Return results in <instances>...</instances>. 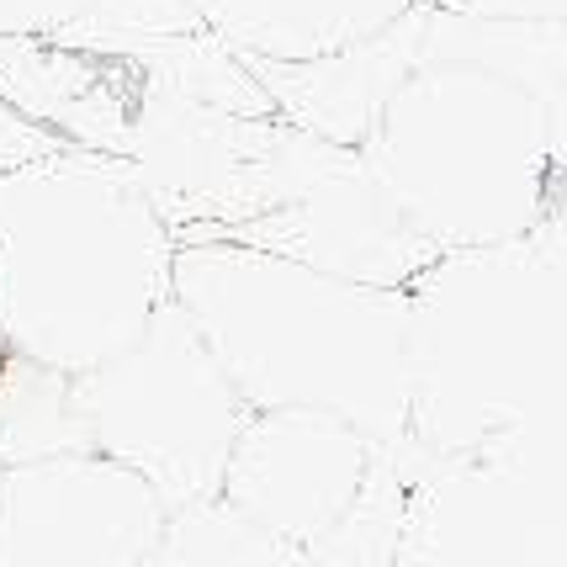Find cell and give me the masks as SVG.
<instances>
[{"instance_id":"1","label":"cell","mask_w":567,"mask_h":567,"mask_svg":"<svg viewBox=\"0 0 567 567\" xmlns=\"http://www.w3.org/2000/svg\"><path fill=\"white\" fill-rule=\"evenodd\" d=\"M171 297L249 414L323 409L409 441V287H367L239 239L175 245Z\"/></svg>"},{"instance_id":"2","label":"cell","mask_w":567,"mask_h":567,"mask_svg":"<svg viewBox=\"0 0 567 567\" xmlns=\"http://www.w3.org/2000/svg\"><path fill=\"white\" fill-rule=\"evenodd\" d=\"M175 234L123 159L59 138L0 171L6 350L91 371L171 302Z\"/></svg>"},{"instance_id":"3","label":"cell","mask_w":567,"mask_h":567,"mask_svg":"<svg viewBox=\"0 0 567 567\" xmlns=\"http://www.w3.org/2000/svg\"><path fill=\"white\" fill-rule=\"evenodd\" d=\"M361 159L441 255L498 249L536 202L542 106L504 70L451 49L430 6L424 59L377 112Z\"/></svg>"},{"instance_id":"4","label":"cell","mask_w":567,"mask_h":567,"mask_svg":"<svg viewBox=\"0 0 567 567\" xmlns=\"http://www.w3.org/2000/svg\"><path fill=\"white\" fill-rule=\"evenodd\" d=\"M80 403L91 445L138 472L171 515L223 494L228 451L249 420L245 398L175 297L154 313L138 346L80 371Z\"/></svg>"},{"instance_id":"5","label":"cell","mask_w":567,"mask_h":567,"mask_svg":"<svg viewBox=\"0 0 567 567\" xmlns=\"http://www.w3.org/2000/svg\"><path fill=\"white\" fill-rule=\"evenodd\" d=\"M165 519V498L101 451L0 467V567H154Z\"/></svg>"},{"instance_id":"6","label":"cell","mask_w":567,"mask_h":567,"mask_svg":"<svg viewBox=\"0 0 567 567\" xmlns=\"http://www.w3.org/2000/svg\"><path fill=\"white\" fill-rule=\"evenodd\" d=\"M218 239L271 249V255L302 260L346 281H367V287H409L424 266L441 260V249L371 181L361 148L329 144V138H319L297 186L271 213L239 223Z\"/></svg>"},{"instance_id":"7","label":"cell","mask_w":567,"mask_h":567,"mask_svg":"<svg viewBox=\"0 0 567 567\" xmlns=\"http://www.w3.org/2000/svg\"><path fill=\"white\" fill-rule=\"evenodd\" d=\"M388 445L323 409L249 414L223 472V504L297 546H313L367 494Z\"/></svg>"},{"instance_id":"8","label":"cell","mask_w":567,"mask_h":567,"mask_svg":"<svg viewBox=\"0 0 567 567\" xmlns=\"http://www.w3.org/2000/svg\"><path fill=\"white\" fill-rule=\"evenodd\" d=\"M424 27H430V6L420 0L393 27L350 49L319 53V59H249V70L292 127L329 144L361 148L377 112L403 85V74L424 59Z\"/></svg>"},{"instance_id":"9","label":"cell","mask_w":567,"mask_h":567,"mask_svg":"<svg viewBox=\"0 0 567 567\" xmlns=\"http://www.w3.org/2000/svg\"><path fill=\"white\" fill-rule=\"evenodd\" d=\"M420 0H192L202 22L245 59H319L377 38Z\"/></svg>"},{"instance_id":"10","label":"cell","mask_w":567,"mask_h":567,"mask_svg":"<svg viewBox=\"0 0 567 567\" xmlns=\"http://www.w3.org/2000/svg\"><path fill=\"white\" fill-rule=\"evenodd\" d=\"M91 445V420L80 403V371H59L6 350L0 361V467H27L49 456H80Z\"/></svg>"},{"instance_id":"11","label":"cell","mask_w":567,"mask_h":567,"mask_svg":"<svg viewBox=\"0 0 567 567\" xmlns=\"http://www.w3.org/2000/svg\"><path fill=\"white\" fill-rule=\"evenodd\" d=\"M154 567H319L308 546L228 509L223 498L175 509L154 551Z\"/></svg>"},{"instance_id":"12","label":"cell","mask_w":567,"mask_h":567,"mask_svg":"<svg viewBox=\"0 0 567 567\" xmlns=\"http://www.w3.org/2000/svg\"><path fill=\"white\" fill-rule=\"evenodd\" d=\"M398 536H403V472H398V445H388L355 509L308 551L319 567H393Z\"/></svg>"},{"instance_id":"13","label":"cell","mask_w":567,"mask_h":567,"mask_svg":"<svg viewBox=\"0 0 567 567\" xmlns=\"http://www.w3.org/2000/svg\"><path fill=\"white\" fill-rule=\"evenodd\" d=\"M96 0H0V38H53Z\"/></svg>"},{"instance_id":"14","label":"cell","mask_w":567,"mask_h":567,"mask_svg":"<svg viewBox=\"0 0 567 567\" xmlns=\"http://www.w3.org/2000/svg\"><path fill=\"white\" fill-rule=\"evenodd\" d=\"M0 361H6V334H0Z\"/></svg>"}]
</instances>
